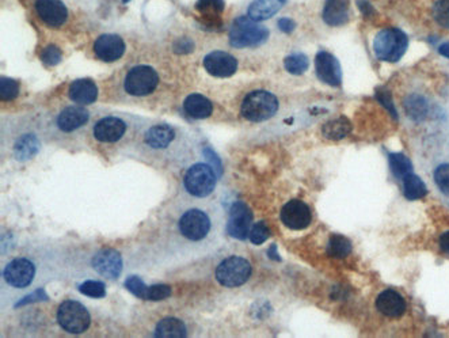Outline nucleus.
Returning a JSON list of instances; mask_svg holds the SVG:
<instances>
[{"mask_svg": "<svg viewBox=\"0 0 449 338\" xmlns=\"http://www.w3.org/2000/svg\"><path fill=\"white\" fill-rule=\"evenodd\" d=\"M269 39V30L250 17H237L230 29V42L234 48H254Z\"/></svg>", "mask_w": 449, "mask_h": 338, "instance_id": "f257e3e1", "label": "nucleus"}, {"mask_svg": "<svg viewBox=\"0 0 449 338\" xmlns=\"http://www.w3.org/2000/svg\"><path fill=\"white\" fill-rule=\"evenodd\" d=\"M409 46L408 36L399 29L380 30L373 40V51L377 59L396 63L402 59Z\"/></svg>", "mask_w": 449, "mask_h": 338, "instance_id": "f03ea898", "label": "nucleus"}, {"mask_svg": "<svg viewBox=\"0 0 449 338\" xmlns=\"http://www.w3.org/2000/svg\"><path fill=\"white\" fill-rule=\"evenodd\" d=\"M278 110V100L272 93L265 90H255L246 96L242 102L240 113L252 122H262L272 119Z\"/></svg>", "mask_w": 449, "mask_h": 338, "instance_id": "7ed1b4c3", "label": "nucleus"}, {"mask_svg": "<svg viewBox=\"0 0 449 338\" xmlns=\"http://www.w3.org/2000/svg\"><path fill=\"white\" fill-rule=\"evenodd\" d=\"M217 177L214 169L207 163H195L185 174L183 186L195 197H207L216 188Z\"/></svg>", "mask_w": 449, "mask_h": 338, "instance_id": "20e7f679", "label": "nucleus"}, {"mask_svg": "<svg viewBox=\"0 0 449 338\" xmlns=\"http://www.w3.org/2000/svg\"><path fill=\"white\" fill-rule=\"evenodd\" d=\"M252 272V264L247 259L233 256L219 264L216 269V280L227 288H235L243 285L250 279Z\"/></svg>", "mask_w": 449, "mask_h": 338, "instance_id": "39448f33", "label": "nucleus"}, {"mask_svg": "<svg viewBox=\"0 0 449 338\" xmlns=\"http://www.w3.org/2000/svg\"><path fill=\"white\" fill-rule=\"evenodd\" d=\"M58 322L63 330L71 334H80L90 327L91 317L82 303L77 300H65L58 310Z\"/></svg>", "mask_w": 449, "mask_h": 338, "instance_id": "423d86ee", "label": "nucleus"}, {"mask_svg": "<svg viewBox=\"0 0 449 338\" xmlns=\"http://www.w3.org/2000/svg\"><path fill=\"white\" fill-rule=\"evenodd\" d=\"M159 83L157 72L150 65H136L125 78V90L135 97H144L155 91Z\"/></svg>", "mask_w": 449, "mask_h": 338, "instance_id": "0eeeda50", "label": "nucleus"}, {"mask_svg": "<svg viewBox=\"0 0 449 338\" xmlns=\"http://www.w3.org/2000/svg\"><path fill=\"white\" fill-rule=\"evenodd\" d=\"M181 234L192 242L207 238L212 228V221L209 215L202 209H189L186 211L178 223Z\"/></svg>", "mask_w": 449, "mask_h": 338, "instance_id": "6e6552de", "label": "nucleus"}, {"mask_svg": "<svg viewBox=\"0 0 449 338\" xmlns=\"http://www.w3.org/2000/svg\"><path fill=\"white\" fill-rule=\"evenodd\" d=\"M252 221H253V214L250 208L245 202L236 201L230 209L227 233L233 238L245 240L250 237V231L253 228Z\"/></svg>", "mask_w": 449, "mask_h": 338, "instance_id": "1a4fd4ad", "label": "nucleus"}, {"mask_svg": "<svg viewBox=\"0 0 449 338\" xmlns=\"http://www.w3.org/2000/svg\"><path fill=\"white\" fill-rule=\"evenodd\" d=\"M34 276L36 266L32 261L26 259H13L3 271L6 282L14 288H26L32 284Z\"/></svg>", "mask_w": 449, "mask_h": 338, "instance_id": "9d476101", "label": "nucleus"}, {"mask_svg": "<svg viewBox=\"0 0 449 338\" xmlns=\"http://www.w3.org/2000/svg\"><path fill=\"white\" fill-rule=\"evenodd\" d=\"M313 220L308 205L300 200L288 201L281 209V221L289 230H304Z\"/></svg>", "mask_w": 449, "mask_h": 338, "instance_id": "9b49d317", "label": "nucleus"}, {"mask_svg": "<svg viewBox=\"0 0 449 338\" xmlns=\"http://www.w3.org/2000/svg\"><path fill=\"white\" fill-rule=\"evenodd\" d=\"M204 67L208 71V74H211L212 77L230 78L237 70V60L227 52L215 51L205 56Z\"/></svg>", "mask_w": 449, "mask_h": 338, "instance_id": "f8f14e48", "label": "nucleus"}, {"mask_svg": "<svg viewBox=\"0 0 449 338\" xmlns=\"http://www.w3.org/2000/svg\"><path fill=\"white\" fill-rule=\"evenodd\" d=\"M316 77L323 83L338 87L342 82V71L339 61L327 52H319L315 58Z\"/></svg>", "mask_w": 449, "mask_h": 338, "instance_id": "ddd939ff", "label": "nucleus"}, {"mask_svg": "<svg viewBox=\"0 0 449 338\" xmlns=\"http://www.w3.org/2000/svg\"><path fill=\"white\" fill-rule=\"evenodd\" d=\"M36 11L46 26L58 29L68 20V10L61 0H37Z\"/></svg>", "mask_w": 449, "mask_h": 338, "instance_id": "4468645a", "label": "nucleus"}, {"mask_svg": "<svg viewBox=\"0 0 449 338\" xmlns=\"http://www.w3.org/2000/svg\"><path fill=\"white\" fill-rule=\"evenodd\" d=\"M93 266L100 276L106 279L116 280L122 272L121 254L113 249H103L94 256Z\"/></svg>", "mask_w": 449, "mask_h": 338, "instance_id": "2eb2a0df", "label": "nucleus"}, {"mask_svg": "<svg viewBox=\"0 0 449 338\" xmlns=\"http://www.w3.org/2000/svg\"><path fill=\"white\" fill-rule=\"evenodd\" d=\"M125 42L117 34H102L94 44V53L98 59L113 63L122 58Z\"/></svg>", "mask_w": 449, "mask_h": 338, "instance_id": "dca6fc26", "label": "nucleus"}, {"mask_svg": "<svg viewBox=\"0 0 449 338\" xmlns=\"http://www.w3.org/2000/svg\"><path fill=\"white\" fill-rule=\"evenodd\" d=\"M126 132V124L118 117H103L94 126V136L100 143H116Z\"/></svg>", "mask_w": 449, "mask_h": 338, "instance_id": "f3484780", "label": "nucleus"}, {"mask_svg": "<svg viewBox=\"0 0 449 338\" xmlns=\"http://www.w3.org/2000/svg\"><path fill=\"white\" fill-rule=\"evenodd\" d=\"M376 307L386 317L399 318L406 311V301L396 291L386 290L376 299Z\"/></svg>", "mask_w": 449, "mask_h": 338, "instance_id": "a211bd4d", "label": "nucleus"}, {"mask_svg": "<svg viewBox=\"0 0 449 338\" xmlns=\"http://www.w3.org/2000/svg\"><path fill=\"white\" fill-rule=\"evenodd\" d=\"M90 119V113L84 108L70 106L65 108L58 117V126L63 132H74Z\"/></svg>", "mask_w": 449, "mask_h": 338, "instance_id": "6ab92c4d", "label": "nucleus"}, {"mask_svg": "<svg viewBox=\"0 0 449 338\" xmlns=\"http://www.w3.org/2000/svg\"><path fill=\"white\" fill-rule=\"evenodd\" d=\"M68 97L75 103L91 105L98 98L97 84L91 79H78L72 82L68 90Z\"/></svg>", "mask_w": 449, "mask_h": 338, "instance_id": "aec40b11", "label": "nucleus"}, {"mask_svg": "<svg viewBox=\"0 0 449 338\" xmlns=\"http://www.w3.org/2000/svg\"><path fill=\"white\" fill-rule=\"evenodd\" d=\"M351 0H326L323 20L329 26H342L349 20Z\"/></svg>", "mask_w": 449, "mask_h": 338, "instance_id": "412c9836", "label": "nucleus"}, {"mask_svg": "<svg viewBox=\"0 0 449 338\" xmlns=\"http://www.w3.org/2000/svg\"><path fill=\"white\" fill-rule=\"evenodd\" d=\"M176 139V131L167 124H159L152 126L145 134V143L154 150H163L169 147L173 140Z\"/></svg>", "mask_w": 449, "mask_h": 338, "instance_id": "4be33fe9", "label": "nucleus"}, {"mask_svg": "<svg viewBox=\"0 0 449 338\" xmlns=\"http://www.w3.org/2000/svg\"><path fill=\"white\" fill-rule=\"evenodd\" d=\"M183 109L192 119H208L214 112V105L201 94H190L183 102Z\"/></svg>", "mask_w": 449, "mask_h": 338, "instance_id": "5701e85b", "label": "nucleus"}, {"mask_svg": "<svg viewBox=\"0 0 449 338\" xmlns=\"http://www.w3.org/2000/svg\"><path fill=\"white\" fill-rule=\"evenodd\" d=\"M287 0H253L249 6V17L253 20H266L275 15Z\"/></svg>", "mask_w": 449, "mask_h": 338, "instance_id": "b1692460", "label": "nucleus"}, {"mask_svg": "<svg viewBox=\"0 0 449 338\" xmlns=\"http://www.w3.org/2000/svg\"><path fill=\"white\" fill-rule=\"evenodd\" d=\"M154 336L157 338H183L188 336V329L181 319L164 318L157 323Z\"/></svg>", "mask_w": 449, "mask_h": 338, "instance_id": "393cba45", "label": "nucleus"}, {"mask_svg": "<svg viewBox=\"0 0 449 338\" xmlns=\"http://www.w3.org/2000/svg\"><path fill=\"white\" fill-rule=\"evenodd\" d=\"M352 132V124L346 117L334 119L326 122L322 128V134L326 139L341 140Z\"/></svg>", "mask_w": 449, "mask_h": 338, "instance_id": "a878e982", "label": "nucleus"}, {"mask_svg": "<svg viewBox=\"0 0 449 338\" xmlns=\"http://www.w3.org/2000/svg\"><path fill=\"white\" fill-rule=\"evenodd\" d=\"M39 150V141L33 135L22 136L14 147V155L18 160H32Z\"/></svg>", "mask_w": 449, "mask_h": 338, "instance_id": "bb28decb", "label": "nucleus"}, {"mask_svg": "<svg viewBox=\"0 0 449 338\" xmlns=\"http://www.w3.org/2000/svg\"><path fill=\"white\" fill-rule=\"evenodd\" d=\"M402 181H403V195L406 199L414 201V200L422 199L427 196V193H428L427 185L418 176L410 173Z\"/></svg>", "mask_w": 449, "mask_h": 338, "instance_id": "cd10ccee", "label": "nucleus"}, {"mask_svg": "<svg viewBox=\"0 0 449 338\" xmlns=\"http://www.w3.org/2000/svg\"><path fill=\"white\" fill-rule=\"evenodd\" d=\"M224 0H197L195 10L207 22H217L224 11Z\"/></svg>", "mask_w": 449, "mask_h": 338, "instance_id": "c85d7f7f", "label": "nucleus"}, {"mask_svg": "<svg viewBox=\"0 0 449 338\" xmlns=\"http://www.w3.org/2000/svg\"><path fill=\"white\" fill-rule=\"evenodd\" d=\"M405 109L411 119L422 121V119H425L428 112H429V105L424 97L412 94L405 100Z\"/></svg>", "mask_w": 449, "mask_h": 338, "instance_id": "c756f323", "label": "nucleus"}, {"mask_svg": "<svg viewBox=\"0 0 449 338\" xmlns=\"http://www.w3.org/2000/svg\"><path fill=\"white\" fill-rule=\"evenodd\" d=\"M352 253L351 240L342 235H332L327 243V254L334 259H345Z\"/></svg>", "mask_w": 449, "mask_h": 338, "instance_id": "7c9ffc66", "label": "nucleus"}, {"mask_svg": "<svg viewBox=\"0 0 449 338\" xmlns=\"http://www.w3.org/2000/svg\"><path fill=\"white\" fill-rule=\"evenodd\" d=\"M389 160H390L391 171L395 177L403 179L412 171V164L406 155L401 152H392Z\"/></svg>", "mask_w": 449, "mask_h": 338, "instance_id": "2f4dec72", "label": "nucleus"}, {"mask_svg": "<svg viewBox=\"0 0 449 338\" xmlns=\"http://www.w3.org/2000/svg\"><path fill=\"white\" fill-rule=\"evenodd\" d=\"M284 67L292 75H301L308 68V59L304 53H293L284 60Z\"/></svg>", "mask_w": 449, "mask_h": 338, "instance_id": "473e14b6", "label": "nucleus"}, {"mask_svg": "<svg viewBox=\"0 0 449 338\" xmlns=\"http://www.w3.org/2000/svg\"><path fill=\"white\" fill-rule=\"evenodd\" d=\"M79 291L90 298H105L106 295V285L100 281H94V280H89L84 281L79 285Z\"/></svg>", "mask_w": 449, "mask_h": 338, "instance_id": "72a5a7b5", "label": "nucleus"}, {"mask_svg": "<svg viewBox=\"0 0 449 338\" xmlns=\"http://www.w3.org/2000/svg\"><path fill=\"white\" fill-rule=\"evenodd\" d=\"M20 94V84L17 80L3 77L0 80V97L1 100H15Z\"/></svg>", "mask_w": 449, "mask_h": 338, "instance_id": "f704fd0d", "label": "nucleus"}, {"mask_svg": "<svg viewBox=\"0 0 449 338\" xmlns=\"http://www.w3.org/2000/svg\"><path fill=\"white\" fill-rule=\"evenodd\" d=\"M433 17L441 27L449 29V0H437L434 3Z\"/></svg>", "mask_w": 449, "mask_h": 338, "instance_id": "c9c22d12", "label": "nucleus"}, {"mask_svg": "<svg viewBox=\"0 0 449 338\" xmlns=\"http://www.w3.org/2000/svg\"><path fill=\"white\" fill-rule=\"evenodd\" d=\"M125 288L134 294L135 297L140 299L147 298V291H148V285H145V282L137 276H131L125 281Z\"/></svg>", "mask_w": 449, "mask_h": 338, "instance_id": "e433bc0d", "label": "nucleus"}, {"mask_svg": "<svg viewBox=\"0 0 449 338\" xmlns=\"http://www.w3.org/2000/svg\"><path fill=\"white\" fill-rule=\"evenodd\" d=\"M271 237V230L268 227V224L265 221H258L255 223L250 231V240L254 245H262L263 242H266Z\"/></svg>", "mask_w": 449, "mask_h": 338, "instance_id": "4c0bfd02", "label": "nucleus"}, {"mask_svg": "<svg viewBox=\"0 0 449 338\" xmlns=\"http://www.w3.org/2000/svg\"><path fill=\"white\" fill-rule=\"evenodd\" d=\"M63 58V53L60 51L59 48L56 45H48L42 53H41V60L45 65L48 67H53V65H58Z\"/></svg>", "mask_w": 449, "mask_h": 338, "instance_id": "58836bf2", "label": "nucleus"}, {"mask_svg": "<svg viewBox=\"0 0 449 338\" xmlns=\"http://www.w3.org/2000/svg\"><path fill=\"white\" fill-rule=\"evenodd\" d=\"M434 181L440 190L449 196V164H441L436 169Z\"/></svg>", "mask_w": 449, "mask_h": 338, "instance_id": "ea45409f", "label": "nucleus"}, {"mask_svg": "<svg viewBox=\"0 0 449 338\" xmlns=\"http://www.w3.org/2000/svg\"><path fill=\"white\" fill-rule=\"evenodd\" d=\"M170 297H171V288L169 285L157 284V285L148 287L145 300L159 301V300H164V299L170 298Z\"/></svg>", "mask_w": 449, "mask_h": 338, "instance_id": "a19ab883", "label": "nucleus"}, {"mask_svg": "<svg viewBox=\"0 0 449 338\" xmlns=\"http://www.w3.org/2000/svg\"><path fill=\"white\" fill-rule=\"evenodd\" d=\"M376 98L390 112L391 115H392L395 119H398V113H396V110H395V106H393L390 91H387V90H384V89H379V90L376 91Z\"/></svg>", "mask_w": 449, "mask_h": 338, "instance_id": "79ce46f5", "label": "nucleus"}, {"mask_svg": "<svg viewBox=\"0 0 449 338\" xmlns=\"http://www.w3.org/2000/svg\"><path fill=\"white\" fill-rule=\"evenodd\" d=\"M278 27H280L281 32H284L287 34H291L294 30V27H296V23L291 18H281V20H278Z\"/></svg>", "mask_w": 449, "mask_h": 338, "instance_id": "37998d69", "label": "nucleus"}, {"mask_svg": "<svg viewBox=\"0 0 449 338\" xmlns=\"http://www.w3.org/2000/svg\"><path fill=\"white\" fill-rule=\"evenodd\" d=\"M358 3V7H360V10L363 11V14L365 15V17H372L373 14H375V10L372 8L371 4L368 3V0H358L357 1Z\"/></svg>", "mask_w": 449, "mask_h": 338, "instance_id": "c03bdc74", "label": "nucleus"}, {"mask_svg": "<svg viewBox=\"0 0 449 338\" xmlns=\"http://www.w3.org/2000/svg\"><path fill=\"white\" fill-rule=\"evenodd\" d=\"M440 246H441V250L448 254L449 256V231L444 233L440 238Z\"/></svg>", "mask_w": 449, "mask_h": 338, "instance_id": "a18cd8bd", "label": "nucleus"}, {"mask_svg": "<svg viewBox=\"0 0 449 338\" xmlns=\"http://www.w3.org/2000/svg\"><path fill=\"white\" fill-rule=\"evenodd\" d=\"M438 53H440L441 56H444V58L449 59V42H445V44L440 45V48H438Z\"/></svg>", "mask_w": 449, "mask_h": 338, "instance_id": "49530a36", "label": "nucleus"}, {"mask_svg": "<svg viewBox=\"0 0 449 338\" xmlns=\"http://www.w3.org/2000/svg\"><path fill=\"white\" fill-rule=\"evenodd\" d=\"M122 1H124V3H129L131 0H122Z\"/></svg>", "mask_w": 449, "mask_h": 338, "instance_id": "de8ad7c7", "label": "nucleus"}]
</instances>
